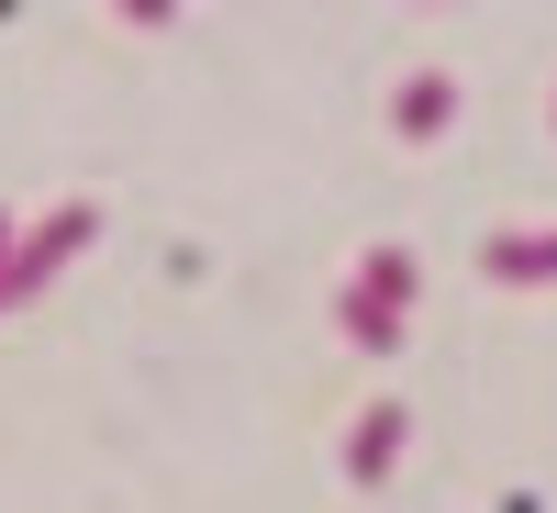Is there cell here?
Instances as JSON below:
<instances>
[{
    "mask_svg": "<svg viewBox=\"0 0 557 513\" xmlns=\"http://www.w3.org/2000/svg\"><path fill=\"white\" fill-rule=\"evenodd\" d=\"M89 235H101V212H89V201H57V212L23 235V257H12V302H34V291H45V279H57Z\"/></svg>",
    "mask_w": 557,
    "mask_h": 513,
    "instance_id": "1",
    "label": "cell"
},
{
    "mask_svg": "<svg viewBox=\"0 0 557 513\" xmlns=\"http://www.w3.org/2000/svg\"><path fill=\"white\" fill-rule=\"evenodd\" d=\"M391 457H401V402H368L357 413V436H346V480H391Z\"/></svg>",
    "mask_w": 557,
    "mask_h": 513,
    "instance_id": "2",
    "label": "cell"
},
{
    "mask_svg": "<svg viewBox=\"0 0 557 513\" xmlns=\"http://www.w3.org/2000/svg\"><path fill=\"white\" fill-rule=\"evenodd\" d=\"M391 123L412 134V146H424V134H446V123H457V78H446V68H412L401 101H391Z\"/></svg>",
    "mask_w": 557,
    "mask_h": 513,
    "instance_id": "3",
    "label": "cell"
},
{
    "mask_svg": "<svg viewBox=\"0 0 557 513\" xmlns=\"http://www.w3.org/2000/svg\"><path fill=\"white\" fill-rule=\"evenodd\" d=\"M335 323H346V346H357V357H391V346H401V313H391V302H368V291H346Z\"/></svg>",
    "mask_w": 557,
    "mask_h": 513,
    "instance_id": "4",
    "label": "cell"
},
{
    "mask_svg": "<svg viewBox=\"0 0 557 513\" xmlns=\"http://www.w3.org/2000/svg\"><path fill=\"white\" fill-rule=\"evenodd\" d=\"M480 268H491V279H557V235H491Z\"/></svg>",
    "mask_w": 557,
    "mask_h": 513,
    "instance_id": "5",
    "label": "cell"
},
{
    "mask_svg": "<svg viewBox=\"0 0 557 513\" xmlns=\"http://www.w3.org/2000/svg\"><path fill=\"white\" fill-rule=\"evenodd\" d=\"M357 291L401 313V302H412V257H401V246H380V257H368V268H357Z\"/></svg>",
    "mask_w": 557,
    "mask_h": 513,
    "instance_id": "6",
    "label": "cell"
},
{
    "mask_svg": "<svg viewBox=\"0 0 557 513\" xmlns=\"http://www.w3.org/2000/svg\"><path fill=\"white\" fill-rule=\"evenodd\" d=\"M12 257H23V223L0 212V302H12Z\"/></svg>",
    "mask_w": 557,
    "mask_h": 513,
    "instance_id": "7",
    "label": "cell"
}]
</instances>
